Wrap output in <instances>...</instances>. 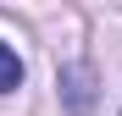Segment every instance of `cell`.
Listing matches in <instances>:
<instances>
[{
  "label": "cell",
  "mask_w": 122,
  "mask_h": 116,
  "mask_svg": "<svg viewBox=\"0 0 122 116\" xmlns=\"http://www.w3.org/2000/svg\"><path fill=\"white\" fill-rule=\"evenodd\" d=\"M61 100H67V116H89L94 111V72L83 61H72V66H61Z\"/></svg>",
  "instance_id": "6da1fadb"
},
{
  "label": "cell",
  "mask_w": 122,
  "mask_h": 116,
  "mask_svg": "<svg viewBox=\"0 0 122 116\" xmlns=\"http://www.w3.org/2000/svg\"><path fill=\"white\" fill-rule=\"evenodd\" d=\"M11 88H22V61H17V50L0 44V94H11Z\"/></svg>",
  "instance_id": "7a4b0ae2"
}]
</instances>
